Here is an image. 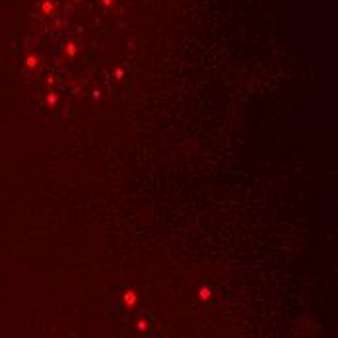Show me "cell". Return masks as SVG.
<instances>
[{"instance_id": "obj_1", "label": "cell", "mask_w": 338, "mask_h": 338, "mask_svg": "<svg viewBox=\"0 0 338 338\" xmlns=\"http://www.w3.org/2000/svg\"><path fill=\"white\" fill-rule=\"evenodd\" d=\"M136 301H138V297H136V293L132 291V290H128L127 293H124V303H127L128 307H134Z\"/></svg>"}, {"instance_id": "obj_2", "label": "cell", "mask_w": 338, "mask_h": 338, "mask_svg": "<svg viewBox=\"0 0 338 338\" xmlns=\"http://www.w3.org/2000/svg\"><path fill=\"white\" fill-rule=\"evenodd\" d=\"M200 297H202V299H210V290H208V288H202V290H200Z\"/></svg>"}]
</instances>
